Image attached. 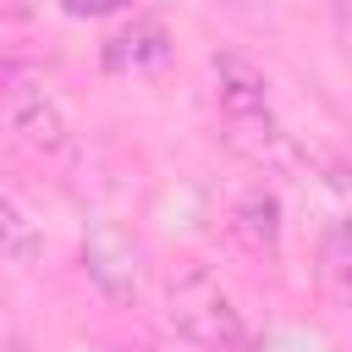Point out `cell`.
<instances>
[{
  "label": "cell",
  "instance_id": "obj_1",
  "mask_svg": "<svg viewBox=\"0 0 352 352\" xmlns=\"http://www.w3.org/2000/svg\"><path fill=\"white\" fill-rule=\"evenodd\" d=\"M165 319H170V330H176L182 341H192L198 352H236V346L248 341L242 308L231 302V292H226L204 264H192V270H182V275L170 280V292H165Z\"/></svg>",
  "mask_w": 352,
  "mask_h": 352
},
{
  "label": "cell",
  "instance_id": "obj_2",
  "mask_svg": "<svg viewBox=\"0 0 352 352\" xmlns=\"http://www.w3.org/2000/svg\"><path fill=\"white\" fill-rule=\"evenodd\" d=\"M214 104H220L236 148L264 154V148L275 143L270 82H264V72H258L248 55H236V50H220V55H214Z\"/></svg>",
  "mask_w": 352,
  "mask_h": 352
},
{
  "label": "cell",
  "instance_id": "obj_3",
  "mask_svg": "<svg viewBox=\"0 0 352 352\" xmlns=\"http://www.w3.org/2000/svg\"><path fill=\"white\" fill-rule=\"evenodd\" d=\"M99 60H104V72H116V77H143V72H154V66L170 60V33H165V22H154V16H132L126 28H116V33L104 38Z\"/></svg>",
  "mask_w": 352,
  "mask_h": 352
},
{
  "label": "cell",
  "instance_id": "obj_4",
  "mask_svg": "<svg viewBox=\"0 0 352 352\" xmlns=\"http://www.w3.org/2000/svg\"><path fill=\"white\" fill-rule=\"evenodd\" d=\"M6 121H11V132H16L28 148H38V154L66 148V116H60V104H55L44 88H16Z\"/></svg>",
  "mask_w": 352,
  "mask_h": 352
},
{
  "label": "cell",
  "instance_id": "obj_5",
  "mask_svg": "<svg viewBox=\"0 0 352 352\" xmlns=\"http://www.w3.org/2000/svg\"><path fill=\"white\" fill-rule=\"evenodd\" d=\"M82 264H88V275H94L110 297H132V292H138V248H132L121 231L99 226V231L82 242Z\"/></svg>",
  "mask_w": 352,
  "mask_h": 352
},
{
  "label": "cell",
  "instance_id": "obj_6",
  "mask_svg": "<svg viewBox=\"0 0 352 352\" xmlns=\"http://www.w3.org/2000/svg\"><path fill=\"white\" fill-rule=\"evenodd\" d=\"M236 236L248 242V248H258V253H275L280 248V198L275 192H264V187H253L242 204H236Z\"/></svg>",
  "mask_w": 352,
  "mask_h": 352
},
{
  "label": "cell",
  "instance_id": "obj_7",
  "mask_svg": "<svg viewBox=\"0 0 352 352\" xmlns=\"http://www.w3.org/2000/svg\"><path fill=\"white\" fill-rule=\"evenodd\" d=\"M319 275L341 308H352V220H330L319 236Z\"/></svg>",
  "mask_w": 352,
  "mask_h": 352
},
{
  "label": "cell",
  "instance_id": "obj_8",
  "mask_svg": "<svg viewBox=\"0 0 352 352\" xmlns=\"http://www.w3.org/2000/svg\"><path fill=\"white\" fill-rule=\"evenodd\" d=\"M38 253H44L38 226L28 220V209H22L16 198L0 192V264H33Z\"/></svg>",
  "mask_w": 352,
  "mask_h": 352
},
{
  "label": "cell",
  "instance_id": "obj_9",
  "mask_svg": "<svg viewBox=\"0 0 352 352\" xmlns=\"http://www.w3.org/2000/svg\"><path fill=\"white\" fill-rule=\"evenodd\" d=\"M72 16H116V11H126L132 0H60Z\"/></svg>",
  "mask_w": 352,
  "mask_h": 352
},
{
  "label": "cell",
  "instance_id": "obj_10",
  "mask_svg": "<svg viewBox=\"0 0 352 352\" xmlns=\"http://www.w3.org/2000/svg\"><path fill=\"white\" fill-rule=\"evenodd\" d=\"M248 352H270V346H248Z\"/></svg>",
  "mask_w": 352,
  "mask_h": 352
}]
</instances>
